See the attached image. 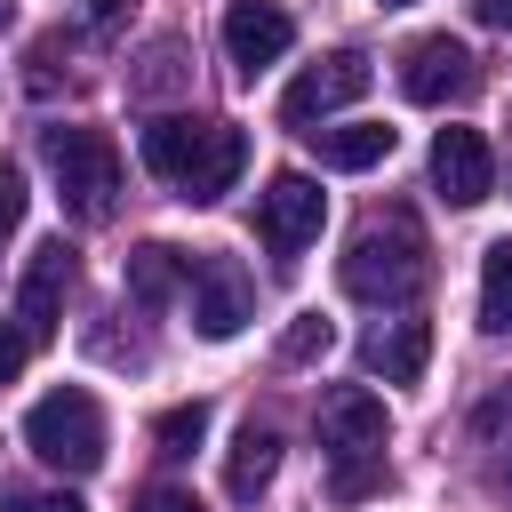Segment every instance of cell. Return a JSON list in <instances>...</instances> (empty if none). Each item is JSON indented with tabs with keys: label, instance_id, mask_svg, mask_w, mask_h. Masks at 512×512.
<instances>
[{
	"label": "cell",
	"instance_id": "5b68a950",
	"mask_svg": "<svg viewBox=\"0 0 512 512\" xmlns=\"http://www.w3.org/2000/svg\"><path fill=\"white\" fill-rule=\"evenodd\" d=\"M368 80H376V64H368L360 48H328L320 64H304V72L288 80V96H280V120L312 136V128L328 120V112L360 104V96H368Z\"/></svg>",
	"mask_w": 512,
	"mask_h": 512
},
{
	"label": "cell",
	"instance_id": "7402d4cb",
	"mask_svg": "<svg viewBox=\"0 0 512 512\" xmlns=\"http://www.w3.org/2000/svg\"><path fill=\"white\" fill-rule=\"evenodd\" d=\"M24 200H32V192H24V168H8V160H0V240L24 224Z\"/></svg>",
	"mask_w": 512,
	"mask_h": 512
},
{
	"label": "cell",
	"instance_id": "5bb4252c",
	"mask_svg": "<svg viewBox=\"0 0 512 512\" xmlns=\"http://www.w3.org/2000/svg\"><path fill=\"white\" fill-rule=\"evenodd\" d=\"M272 472H280V432L240 424V440H232V456H224V496H232V504H256V496L272 488Z\"/></svg>",
	"mask_w": 512,
	"mask_h": 512
},
{
	"label": "cell",
	"instance_id": "7a4b0ae2",
	"mask_svg": "<svg viewBox=\"0 0 512 512\" xmlns=\"http://www.w3.org/2000/svg\"><path fill=\"white\" fill-rule=\"evenodd\" d=\"M384 440H392V424H384V400H376L368 384H336V392L320 400L328 488H336L344 504H360V496L384 488Z\"/></svg>",
	"mask_w": 512,
	"mask_h": 512
},
{
	"label": "cell",
	"instance_id": "484cf974",
	"mask_svg": "<svg viewBox=\"0 0 512 512\" xmlns=\"http://www.w3.org/2000/svg\"><path fill=\"white\" fill-rule=\"evenodd\" d=\"M120 16H136V0H88V32H112Z\"/></svg>",
	"mask_w": 512,
	"mask_h": 512
},
{
	"label": "cell",
	"instance_id": "e0dca14e",
	"mask_svg": "<svg viewBox=\"0 0 512 512\" xmlns=\"http://www.w3.org/2000/svg\"><path fill=\"white\" fill-rule=\"evenodd\" d=\"M480 328L488 336H512V240H496L480 256Z\"/></svg>",
	"mask_w": 512,
	"mask_h": 512
},
{
	"label": "cell",
	"instance_id": "2e32d148",
	"mask_svg": "<svg viewBox=\"0 0 512 512\" xmlns=\"http://www.w3.org/2000/svg\"><path fill=\"white\" fill-rule=\"evenodd\" d=\"M176 288H192V256L168 248V240H144V248L128 256V296H136L144 312H160Z\"/></svg>",
	"mask_w": 512,
	"mask_h": 512
},
{
	"label": "cell",
	"instance_id": "4fadbf2b",
	"mask_svg": "<svg viewBox=\"0 0 512 512\" xmlns=\"http://www.w3.org/2000/svg\"><path fill=\"white\" fill-rule=\"evenodd\" d=\"M360 360H368V376H384V384H416L424 360H432V320H376L368 344H360Z\"/></svg>",
	"mask_w": 512,
	"mask_h": 512
},
{
	"label": "cell",
	"instance_id": "4316f807",
	"mask_svg": "<svg viewBox=\"0 0 512 512\" xmlns=\"http://www.w3.org/2000/svg\"><path fill=\"white\" fill-rule=\"evenodd\" d=\"M480 24H496V32H512V0H480Z\"/></svg>",
	"mask_w": 512,
	"mask_h": 512
},
{
	"label": "cell",
	"instance_id": "44dd1931",
	"mask_svg": "<svg viewBox=\"0 0 512 512\" xmlns=\"http://www.w3.org/2000/svg\"><path fill=\"white\" fill-rule=\"evenodd\" d=\"M320 352H328V320H320V312H296L288 336H280V360L296 368V360H320Z\"/></svg>",
	"mask_w": 512,
	"mask_h": 512
},
{
	"label": "cell",
	"instance_id": "d6986e66",
	"mask_svg": "<svg viewBox=\"0 0 512 512\" xmlns=\"http://www.w3.org/2000/svg\"><path fill=\"white\" fill-rule=\"evenodd\" d=\"M168 88H184V40H152L144 64L128 72V96H168Z\"/></svg>",
	"mask_w": 512,
	"mask_h": 512
},
{
	"label": "cell",
	"instance_id": "8992f818",
	"mask_svg": "<svg viewBox=\"0 0 512 512\" xmlns=\"http://www.w3.org/2000/svg\"><path fill=\"white\" fill-rule=\"evenodd\" d=\"M320 216H328V192H320L304 168H280V176L256 192V232H264L272 264H296V256L320 240Z\"/></svg>",
	"mask_w": 512,
	"mask_h": 512
},
{
	"label": "cell",
	"instance_id": "3957f363",
	"mask_svg": "<svg viewBox=\"0 0 512 512\" xmlns=\"http://www.w3.org/2000/svg\"><path fill=\"white\" fill-rule=\"evenodd\" d=\"M40 160L56 176V200L80 224H104L120 208V152L104 128H40Z\"/></svg>",
	"mask_w": 512,
	"mask_h": 512
},
{
	"label": "cell",
	"instance_id": "f1b7e54d",
	"mask_svg": "<svg viewBox=\"0 0 512 512\" xmlns=\"http://www.w3.org/2000/svg\"><path fill=\"white\" fill-rule=\"evenodd\" d=\"M0 24H8V0H0Z\"/></svg>",
	"mask_w": 512,
	"mask_h": 512
},
{
	"label": "cell",
	"instance_id": "6da1fadb",
	"mask_svg": "<svg viewBox=\"0 0 512 512\" xmlns=\"http://www.w3.org/2000/svg\"><path fill=\"white\" fill-rule=\"evenodd\" d=\"M424 280H432V248H424L416 216L392 208V216H368L352 232V248H344V296H360V304H416Z\"/></svg>",
	"mask_w": 512,
	"mask_h": 512
},
{
	"label": "cell",
	"instance_id": "9c48e42d",
	"mask_svg": "<svg viewBox=\"0 0 512 512\" xmlns=\"http://www.w3.org/2000/svg\"><path fill=\"white\" fill-rule=\"evenodd\" d=\"M432 192L448 208H480L496 192V152H488L480 128H440L432 136Z\"/></svg>",
	"mask_w": 512,
	"mask_h": 512
},
{
	"label": "cell",
	"instance_id": "8fae6325",
	"mask_svg": "<svg viewBox=\"0 0 512 512\" xmlns=\"http://www.w3.org/2000/svg\"><path fill=\"white\" fill-rule=\"evenodd\" d=\"M72 280H80L72 248H64V240H40V248H32V264H24V280H16V320H24V336H56Z\"/></svg>",
	"mask_w": 512,
	"mask_h": 512
},
{
	"label": "cell",
	"instance_id": "83f0119b",
	"mask_svg": "<svg viewBox=\"0 0 512 512\" xmlns=\"http://www.w3.org/2000/svg\"><path fill=\"white\" fill-rule=\"evenodd\" d=\"M384 8H408V0H384Z\"/></svg>",
	"mask_w": 512,
	"mask_h": 512
},
{
	"label": "cell",
	"instance_id": "52a82bcc",
	"mask_svg": "<svg viewBox=\"0 0 512 512\" xmlns=\"http://www.w3.org/2000/svg\"><path fill=\"white\" fill-rule=\"evenodd\" d=\"M480 88V64H472V48L464 40H448V32H424V40H408L400 48V96L408 104H464Z\"/></svg>",
	"mask_w": 512,
	"mask_h": 512
},
{
	"label": "cell",
	"instance_id": "277c9868",
	"mask_svg": "<svg viewBox=\"0 0 512 512\" xmlns=\"http://www.w3.org/2000/svg\"><path fill=\"white\" fill-rule=\"evenodd\" d=\"M24 448L48 464V472H96L104 464V408H96V392H80V384H56V392H40L32 400V416H24Z\"/></svg>",
	"mask_w": 512,
	"mask_h": 512
},
{
	"label": "cell",
	"instance_id": "ba28073f",
	"mask_svg": "<svg viewBox=\"0 0 512 512\" xmlns=\"http://www.w3.org/2000/svg\"><path fill=\"white\" fill-rule=\"evenodd\" d=\"M256 320V280L232 264V256H200L192 264V328L208 336V344H224V336H240Z\"/></svg>",
	"mask_w": 512,
	"mask_h": 512
},
{
	"label": "cell",
	"instance_id": "603a6c76",
	"mask_svg": "<svg viewBox=\"0 0 512 512\" xmlns=\"http://www.w3.org/2000/svg\"><path fill=\"white\" fill-rule=\"evenodd\" d=\"M24 352H32V336L0 320V384H16V376H24Z\"/></svg>",
	"mask_w": 512,
	"mask_h": 512
},
{
	"label": "cell",
	"instance_id": "30bf717a",
	"mask_svg": "<svg viewBox=\"0 0 512 512\" xmlns=\"http://www.w3.org/2000/svg\"><path fill=\"white\" fill-rule=\"evenodd\" d=\"M240 168H248V128L200 120V144H192V160H184V176H176V200L208 208V200H224V192L240 184Z\"/></svg>",
	"mask_w": 512,
	"mask_h": 512
},
{
	"label": "cell",
	"instance_id": "7c38bea8",
	"mask_svg": "<svg viewBox=\"0 0 512 512\" xmlns=\"http://www.w3.org/2000/svg\"><path fill=\"white\" fill-rule=\"evenodd\" d=\"M288 40H296V16H288L280 0H232V8H224V56H232L248 80H256L264 64H280Z\"/></svg>",
	"mask_w": 512,
	"mask_h": 512
},
{
	"label": "cell",
	"instance_id": "ac0fdd59",
	"mask_svg": "<svg viewBox=\"0 0 512 512\" xmlns=\"http://www.w3.org/2000/svg\"><path fill=\"white\" fill-rule=\"evenodd\" d=\"M192 144H200V120H176V112H168V120H152V128H144V168L176 184V176H184V160H192Z\"/></svg>",
	"mask_w": 512,
	"mask_h": 512
},
{
	"label": "cell",
	"instance_id": "9a60e30c",
	"mask_svg": "<svg viewBox=\"0 0 512 512\" xmlns=\"http://www.w3.org/2000/svg\"><path fill=\"white\" fill-rule=\"evenodd\" d=\"M312 144H320V168H344V176H360V168H376V160H392V128L384 120H344V128H312Z\"/></svg>",
	"mask_w": 512,
	"mask_h": 512
},
{
	"label": "cell",
	"instance_id": "cb8c5ba5",
	"mask_svg": "<svg viewBox=\"0 0 512 512\" xmlns=\"http://www.w3.org/2000/svg\"><path fill=\"white\" fill-rule=\"evenodd\" d=\"M8 512H88V504L64 496V488H40V496H8Z\"/></svg>",
	"mask_w": 512,
	"mask_h": 512
},
{
	"label": "cell",
	"instance_id": "ffe728a7",
	"mask_svg": "<svg viewBox=\"0 0 512 512\" xmlns=\"http://www.w3.org/2000/svg\"><path fill=\"white\" fill-rule=\"evenodd\" d=\"M200 432H208V400H184V408H168V416L152 424L160 456H192V448H200Z\"/></svg>",
	"mask_w": 512,
	"mask_h": 512
},
{
	"label": "cell",
	"instance_id": "d4e9b609",
	"mask_svg": "<svg viewBox=\"0 0 512 512\" xmlns=\"http://www.w3.org/2000/svg\"><path fill=\"white\" fill-rule=\"evenodd\" d=\"M136 512H200V504H192L184 488H144V496H136Z\"/></svg>",
	"mask_w": 512,
	"mask_h": 512
}]
</instances>
